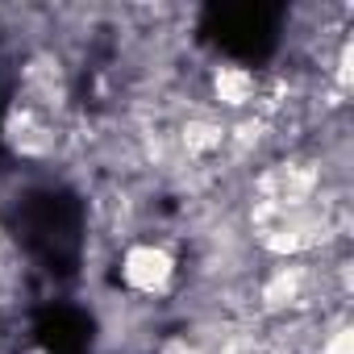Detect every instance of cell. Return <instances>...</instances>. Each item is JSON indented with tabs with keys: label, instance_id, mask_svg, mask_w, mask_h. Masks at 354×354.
<instances>
[{
	"label": "cell",
	"instance_id": "1",
	"mask_svg": "<svg viewBox=\"0 0 354 354\" xmlns=\"http://www.w3.org/2000/svg\"><path fill=\"white\" fill-rule=\"evenodd\" d=\"M113 267H117V283L133 300H167L175 296L180 275H184L180 250L154 234H133L129 242H121Z\"/></svg>",
	"mask_w": 354,
	"mask_h": 354
},
{
	"label": "cell",
	"instance_id": "2",
	"mask_svg": "<svg viewBox=\"0 0 354 354\" xmlns=\"http://www.w3.org/2000/svg\"><path fill=\"white\" fill-rule=\"evenodd\" d=\"M0 138H5V146L21 162H50L59 154V146H63V125L55 117L13 100L5 121H0Z\"/></svg>",
	"mask_w": 354,
	"mask_h": 354
},
{
	"label": "cell",
	"instance_id": "3",
	"mask_svg": "<svg viewBox=\"0 0 354 354\" xmlns=\"http://www.w3.org/2000/svg\"><path fill=\"white\" fill-rule=\"evenodd\" d=\"M263 92H267V80L254 67H242V63H217L205 80V104L213 113H221L225 121L242 117V113H259Z\"/></svg>",
	"mask_w": 354,
	"mask_h": 354
}]
</instances>
